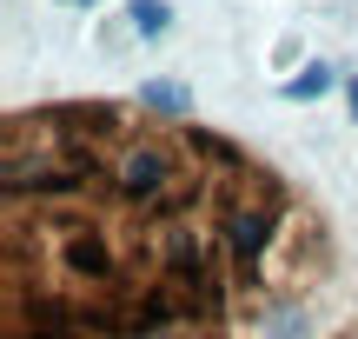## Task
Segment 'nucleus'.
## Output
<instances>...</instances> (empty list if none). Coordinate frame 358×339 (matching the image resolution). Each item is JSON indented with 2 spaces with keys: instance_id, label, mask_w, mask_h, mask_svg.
<instances>
[{
  "instance_id": "1",
  "label": "nucleus",
  "mask_w": 358,
  "mask_h": 339,
  "mask_svg": "<svg viewBox=\"0 0 358 339\" xmlns=\"http://www.w3.org/2000/svg\"><path fill=\"white\" fill-rule=\"evenodd\" d=\"M27 120L100 193V220L73 186L7 167V339H319L332 247L272 167L127 106Z\"/></svg>"
},
{
  "instance_id": "2",
  "label": "nucleus",
  "mask_w": 358,
  "mask_h": 339,
  "mask_svg": "<svg viewBox=\"0 0 358 339\" xmlns=\"http://www.w3.org/2000/svg\"><path fill=\"white\" fill-rule=\"evenodd\" d=\"M332 87H338V74H332L325 60H312V67H299V80H285V87H279V100L306 106V100H325Z\"/></svg>"
},
{
  "instance_id": "3",
  "label": "nucleus",
  "mask_w": 358,
  "mask_h": 339,
  "mask_svg": "<svg viewBox=\"0 0 358 339\" xmlns=\"http://www.w3.org/2000/svg\"><path fill=\"white\" fill-rule=\"evenodd\" d=\"M133 27H140V40L173 34V7H166V0H133Z\"/></svg>"
},
{
  "instance_id": "4",
  "label": "nucleus",
  "mask_w": 358,
  "mask_h": 339,
  "mask_svg": "<svg viewBox=\"0 0 358 339\" xmlns=\"http://www.w3.org/2000/svg\"><path fill=\"white\" fill-rule=\"evenodd\" d=\"M345 100H352V120H358V74L345 80Z\"/></svg>"
}]
</instances>
